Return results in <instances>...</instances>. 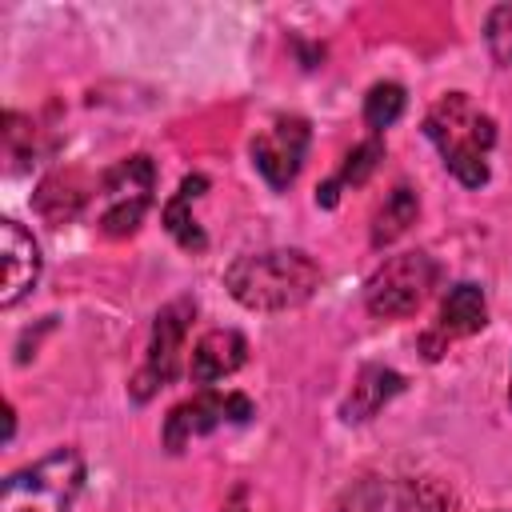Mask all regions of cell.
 Listing matches in <instances>:
<instances>
[{"label": "cell", "instance_id": "6da1fadb", "mask_svg": "<svg viewBox=\"0 0 512 512\" xmlns=\"http://www.w3.org/2000/svg\"><path fill=\"white\" fill-rule=\"evenodd\" d=\"M224 284L232 300H240L252 312H284L312 300V292L320 288V268L300 248H268L232 260Z\"/></svg>", "mask_w": 512, "mask_h": 512}, {"label": "cell", "instance_id": "7a4b0ae2", "mask_svg": "<svg viewBox=\"0 0 512 512\" xmlns=\"http://www.w3.org/2000/svg\"><path fill=\"white\" fill-rule=\"evenodd\" d=\"M424 132L436 144V152L444 156V168L464 188L488 184V152L496 144V124L464 92L440 96L432 104V112L424 116Z\"/></svg>", "mask_w": 512, "mask_h": 512}, {"label": "cell", "instance_id": "3957f363", "mask_svg": "<svg viewBox=\"0 0 512 512\" xmlns=\"http://www.w3.org/2000/svg\"><path fill=\"white\" fill-rule=\"evenodd\" d=\"M84 484V456L76 448H56L44 460L12 472L4 480L0 512H68Z\"/></svg>", "mask_w": 512, "mask_h": 512}, {"label": "cell", "instance_id": "277c9868", "mask_svg": "<svg viewBox=\"0 0 512 512\" xmlns=\"http://www.w3.org/2000/svg\"><path fill=\"white\" fill-rule=\"evenodd\" d=\"M436 280H440V268H436V260L428 252H400V256L384 260L368 276L364 304H368L372 316H384V320L412 316L428 300V292L436 288Z\"/></svg>", "mask_w": 512, "mask_h": 512}, {"label": "cell", "instance_id": "5b68a950", "mask_svg": "<svg viewBox=\"0 0 512 512\" xmlns=\"http://www.w3.org/2000/svg\"><path fill=\"white\" fill-rule=\"evenodd\" d=\"M156 168L148 156H128L104 172L100 184V228L108 236H132L152 204Z\"/></svg>", "mask_w": 512, "mask_h": 512}, {"label": "cell", "instance_id": "8992f818", "mask_svg": "<svg viewBox=\"0 0 512 512\" xmlns=\"http://www.w3.org/2000/svg\"><path fill=\"white\" fill-rule=\"evenodd\" d=\"M196 304L192 300H172L156 312V324H152V344H148V360H144V372L136 376V400H148L156 388L172 384L180 376V348H184V332H188V320H192Z\"/></svg>", "mask_w": 512, "mask_h": 512}, {"label": "cell", "instance_id": "52a82bcc", "mask_svg": "<svg viewBox=\"0 0 512 512\" xmlns=\"http://www.w3.org/2000/svg\"><path fill=\"white\" fill-rule=\"evenodd\" d=\"M308 120L304 116H276L256 140H252V164L272 188H288L300 176V164L308 156Z\"/></svg>", "mask_w": 512, "mask_h": 512}, {"label": "cell", "instance_id": "ba28073f", "mask_svg": "<svg viewBox=\"0 0 512 512\" xmlns=\"http://www.w3.org/2000/svg\"><path fill=\"white\" fill-rule=\"evenodd\" d=\"M248 416H252L248 396H240V392L220 396V392L204 388L200 396H192V400H184V404H176V408L168 412V420H164V444H168L172 452H180L192 436H204V432H212V428L224 424V420L244 424Z\"/></svg>", "mask_w": 512, "mask_h": 512}, {"label": "cell", "instance_id": "9c48e42d", "mask_svg": "<svg viewBox=\"0 0 512 512\" xmlns=\"http://www.w3.org/2000/svg\"><path fill=\"white\" fill-rule=\"evenodd\" d=\"M0 256H4L0 308H12L20 296H28V288L40 276V248L16 220H0Z\"/></svg>", "mask_w": 512, "mask_h": 512}, {"label": "cell", "instance_id": "30bf717a", "mask_svg": "<svg viewBox=\"0 0 512 512\" xmlns=\"http://www.w3.org/2000/svg\"><path fill=\"white\" fill-rule=\"evenodd\" d=\"M248 360V344L240 332L232 328H216V332H204L192 348V360H188V376L204 388H212L216 380L232 376L240 364Z\"/></svg>", "mask_w": 512, "mask_h": 512}, {"label": "cell", "instance_id": "8fae6325", "mask_svg": "<svg viewBox=\"0 0 512 512\" xmlns=\"http://www.w3.org/2000/svg\"><path fill=\"white\" fill-rule=\"evenodd\" d=\"M404 388V376L384 368V364H372L360 372V380L352 384V396L344 400V420H368L376 416L396 392Z\"/></svg>", "mask_w": 512, "mask_h": 512}, {"label": "cell", "instance_id": "7c38bea8", "mask_svg": "<svg viewBox=\"0 0 512 512\" xmlns=\"http://www.w3.org/2000/svg\"><path fill=\"white\" fill-rule=\"evenodd\" d=\"M488 324V300L480 292V284H456L448 288L444 304H440V332L444 336H472Z\"/></svg>", "mask_w": 512, "mask_h": 512}, {"label": "cell", "instance_id": "4fadbf2b", "mask_svg": "<svg viewBox=\"0 0 512 512\" xmlns=\"http://www.w3.org/2000/svg\"><path fill=\"white\" fill-rule=\"evenodd\" d=\"M208 188V180L204 176H184L180 180V192L164 204V228L172 232V240L180 244V248H188V252H204V232H200V224L192 220V212H188V204L200 196Z\"/></svg>", "mask_w": 512, "mask_h": 512}, {"label": "cell", "instance_id": "5bb4252c", "mask_svg": "<svg viewBox=\"0 0 512 512\" xmlns=\"http://www.w3.org/2000/svg\"><path fill=\"white\" fill-rule=\"evenodd\" d=\"M416 212H420L416 192H412L408 184L392 188V192L384 196V204H380L376 220H372V244H376V248H384V244L400 240V236H404V232L416 224Z\"/></svg>", "mask_w": 512, "mask_h": 512}, {"label": "cell", "instance_id": "9a60e30c", "mask_svg": "<svg viewBox=\"0 0 512 512\" xmlns=\"http://www.w3.org/2000/svg\"><path fill=\"white\" fill-rule=\"evenodd\" d=\"M84 188H80V180L68 172V176H48L44 184H40V192H36V212L44 216V220H52V224H64V220H72L76 212H80V204H84Z\"/></svg>", "mask_w": 512, "mask_h": 512}, {"label": "cell", "instance_id": "2e32d148", "mask_svg": "<svg viewBox=\"0 0 512 512\" xmlns=\"http://www.w3.org/2000/svg\"><path fill=\"white\" fill-rule=\"evenodd\" d=\"M400 112H404V88H400V84L380 80V84L368 88V96H364V124H368L372 132L392 128V124L400 120Z\"/></svg>", "mask_w": 512, "mask_h": 512}, {"label": "cell", "instance_id": "e0dca14e", "mask_svg": "<svg viewBox=\"0 0 512 512\" xmlns=\"http://www.w3.org/2000/svg\"><path fill=\"white\" fill-rule=\"evenodd\" d=\"M380 156H384V148H380V140H364V144H356L348 156H344V168H340V176H336V184L344 188V184H364L368 176H372V168L380 164Z\"/></svg>", "mask_w": 512, "mask_h": 512}, {"label": "cell", "instance_id": "ac0fdd59", "mask_svg": "<svg viewBox=\"0 0 512 512\" xmlns=\"http://www.w3.org/2000/svg\"><path fill=\"white\" fill-rule=\"evenodd\" d=\"M488 44L504 68H512V8H496L488 20Z\"/></svg>", "mask_w": 512, "mask_h": 512}, {"label": "cell", "instance_id": "d6986e66", "mask_svg": "<svg viewBox=\"0 0 512 512\" xmlns=\"http://www.w3.org/2000/svg\"><path fill=\"white\" fill-rule=\"evenodd\" d=\"M376 508H380V496H376L372 484H364V488H356V492L348 496V504H344L340 512H376Z\"/></svg>", "mask_w": 512, "mask_h": 512}, {"label": "cell", "instance_id": "ffe728a7", "mask_svg": "<svg viewBox=\"0 0 512 512\" xmlns=\"http://www.w3.org/2000/svg\"><path fill=\"white\" fill-rule=\"evenodd\" d=\"M508 400H512V376H508Z\"/></svg>", "mask_w": 512, "mask_h": 512}]
</instances>
